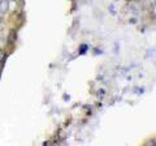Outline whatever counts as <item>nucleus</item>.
I'll return each instance as SVG.
<instances>
[{
	"instance_id": "1",
	"label": "nucleus",
	"mask_w": 156,
	"mask_h": 146,
	"mask_svg": "<svg viewBox=\"0 0 156 146\" xmlns=\"http://www.w3.org/2000/svg\"><path fill=\"white\" fill-rule=\"evenodd\" d=\"M9 8L8 0H0V13H5Z\"/></svg>"
},
{
	"instance_id": "2",
	"label": "nucleus",
	"mask_w": 156,
	"mask_h": 146,
	"mask_svg": "<svg viewBox=\"0 0 156 146\" xmlns=\"http://www.w3.org/2000/svg\"><path fill=\"white\" fill-rule=\"evenodd\" d=\"M14 39H16V31L12 30L11 31V35H9V42H13Z\"/></svg>"
},
{
	"instance_id": "3",
	"label": "nucleus",
	"mask_w": 156,
	"mask_h": 146,
	"mask_svg": "<svg viewBox=\"0 0 156 146\" xmlns=\"http://www.w3.org/2000/svg\"><path fill=\"white\" fill-rule=\"evenodd\" d=\"M133 2H136V0H133Z\"/></svg>"
}]
</instances>
